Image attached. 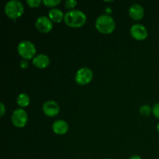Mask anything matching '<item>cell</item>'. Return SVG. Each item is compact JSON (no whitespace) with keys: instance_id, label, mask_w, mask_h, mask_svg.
<instances>
[{"instance_id":"7","label":"cell","mask_w":159,"mask_h":159,"mask_svg":"<svg viewBox=\"0 0 159 159\" xmlns=\"http://www.w3.org/2000/svg\"><path fill=\"white\" fill-rule=\"evenodd\" d=\"M35 26L37 29L41 33H49L53 28V23L51 20L47 16L38 17L36 20Z\"/></svg>"},{"instance_id":"15","label":"cell","mask_w":159,"mask_h":159,"mask_svg":"<svg viewBox=\"0 0 159 159\" xmlns=\"http://www.w3.org/2000/svg\"><path fill=\"white\" fill-rule=\"evenodd\" d=\"M152 112V109L148 105H143L140 108V113L143 116H148Z\"/></svg>"},{"instance_id":"13","label":"cell","mask_w":159,"mask_h":159,"mask_svg":"<svg viewBox=\"0 0 159 159\" xmlns=\"http://www.w3.org/2000/svg\"><path fill=\"white\" fill-rule=\"evenodd\" d=\"M48 15H49L50 20H52V21L55 22V23H59L62 20V19L64 18V14L62 12V11L61 9H57V8H54V9H51V10L48 12Z\"/></svg>"},{"instance_id":"24","label":"cell","mask_w":159,"mask_h":159,"mask_svg":"<svg viewBox=\"0 0 159 159\" xmlns=\"http://www.w3.org/2000/svg\"><path fill=\"white\" fill-rule=\"evenodd\" d=\"M104 159H111V158H104Z\"/></svg>"},{"instance_id":"3","label":"cell","mask_w":159,"mask_h":159,"mask_svg":"<svg viewBox=\"0 0 159 159\" xmlns=\"http://www.w3.org/2000/svg\"><path fill=\"white\" fill-rule=\"evenodd\" d=\"M5 12L6 16L12 20L19 18L23 15L24 7L23 3L18 0H10L5 6Z\"/></svg>"},{"instance_id":"12","label":"cell","mask_w":159,"mask_h":159,"mask_svg":"<svg viewBox=\"0 0 159 159\" xmlns=\"http://www.w3.org/2000/svg\"><path fill=\"white\" fill-rule=\"evenodd\" d=\"M52 129L54 133L57 134H65L68 130V124L66 121L58 120H56L55 122H54L52 125Z\"/></svg>"},{"instance_id":"18","label":"cell","mask_w":159,"mask_h":159,"mask_svg":"<svg viewBox=\"0 0 159 159\" xmlns=\"http://www.w3.org/2000/svg\"><path fill=\"white\" fill-rule=\"evenodd\" d=\"M77 5V2L75 0H66L65 1V7L67 9H73Z\"/></svg>"},{"instance_id":"20","label":"cell","mask_w":159,"mask_h":159,"mask_svg":"<svg viewBox=\"0 0 159 159\" xmlns=\"http://www.w3.org/2000/svg\"><path fill=\"white\" fill-rule=\"evenodd\" d=\"M28 65H29V63H28L27 61L25 60V59H23V60L20 62V67H21L23 69H26L28 67Z\"/></svg>"},{"instance_id":"2","label":"cell","mask_w":159,"mask_h":159,"mask_svg":"<svg viewBox=\"0 0 159 159\" xmlns=\"http://www.w3.org/2000/svg\"><path fill=\"white\" fill-rule=\"evenodd\" d=\"M96 27L102 34H111L115 29V21L110 16L101 15L96 19Z\"/></svg>"},{"instance_id":"8","label":"cell","mask_w":159,"mask_h":159,"mask_svg":"<svg viewBox=\"0 0 159 159\" xmlns=\"http://www.w3.org/2000/svg\"><path fill=\"white\" fill-rule=\"evenodd\" d=\"M130 34L134 39L138 40H143L147 38V28L142 24H134L130 28Z\"/></svg>"},{"instance_id":"4","label":"cell","mask_w":159,"mask_h":159,"mask_svg":"<svg viewBox=\"0 0 159 159\" xmlns=\"http://www.w3.org/2000/svg\"><path fill=\"white\" fill-rule=\"evenodd\" d=\"M18 53L25 60H29L36 54V47L29 40H23L18 45Z\"/></svg>"},{"instance_id":"16","label":"cell","mask_w":159,"mask_h":159,"mask_svg":"<svg viewBox=\"0 0 159 159\" xmlns=\"http://www.w3.org/2000/svg\"><path fill=\"white\" fill-rule=\"evenodd\" d=\"M61 2V0H43V3L48 7H54Z\"/></svg>"},{"instance_id":"11","label":"cell","mask_w":159,"mask_h":159,"mask_svg":"<svg viewBox=\"0 0 159 159\" xmlns=\"http://www.w3.org/2000/svg\"><path fill=\"white\" fill-rule=\"evenodd\" d=\"M33 64L38 68H45L49 65L50 58L44 54H40L35 56L33 59Z\"/></svg>"},{"instance_id":"5","label":"cell","mask_w":159,"mask_h":159,"mask_svg":"<svg viewBox=\"0 0 159 159\" xmlns=\"http://www.w3.org/2000/svg\"><path fill=\"white\" fill-rule=\"evenodd\" d=\"M93 77L92 70L89 68H82L76 72L75 81L79 85H85L89 83Z\"/></svg>"},{"instance_id":"17","label":"cell","mask_w":159,"mask_h":159,"mask_svg":"<svg viewBox=\"0 0 159 159\" xmlns=\"http://www.w3.org/2000/svg\"><path fill=\"white\" fill-rule=\"evenodd\" d=\"M26 2L29 5L30 7L37 8L40 6V5L42 3V1L41 0H27Z\"/></svg>"},{"instance_id":"10","label":"cell","mask_w":159,"mask_h":159,"mask_svg":"<svg viewBox=\"0 0 159 159\" xmlns=\"http://www.w3.org/2000/svg\"><path fill=\"white\" fill-rule=\"evenodd\" d=\"M129 15L133 20H140L144 15V8L139 4H134L129 9Z\"/></svg>"},{"instance_id":"1","label":"cell","mask_w":159,"mask_h":159,"mask_svg":"<svg viewBox=\"0 0 159 159\" xmlns=\"http://www.w3.org/2000/svg\"><path fill=\"white\" fill-rule=\"evenodd\" d=\"M64 20L67 26L73 28H79L85 24L87 18L83 12L78 9H73L65 13Z\"/></svg>"},{"instance_id":"23","label":"cell","mask_w":159,"mask_h":159,"mask_svg":"<svg viewBox=\"0 0 159 159\" xmlns=\"http://www.w3.org/2000/svg\"><path fill=\"white\" fill-rule=\"evenodd\" d=\"M157 129H158V131L159 132V123H158V125H157Z\"/></svg>"},{"instance_id":"22","label":"cell","mask_w":159,"mask_h":159,"mask_svg":"<svg viewBox=\"0 0 159 159\" xmlns=\"http://www.w3.org/2000/svg\"><path fill=\"white\" fill-rule=\"evenodd\" d=\"M130 159H141L140 156H138V155H134V156L130 157Z\"/></svg>"},{"instance_id":"9","label":"cell","mask_w":159,"mask_h":159,"mask_svg":"<svg viewBox=\"0 0 159 159\" xmlns=\"http://www.w3.org/2000/svg\"><path fill=\"white\" fill-rule=\"evenodd\" d=\"M43 111L45 115L48 116H55L58 114L60 111L59 106L55 101L49 100L47 101L43 105Z\"/></svg>"},{"instance_id":"19","label":"cell","mask_w":159,"mask_h":159,"mask_svg":"<svg viewBox=\"0 0 159 159\" xmlns=\"http://www.w3.org/2000/svg\"><path fill=\"white\" fill-rule=\"evenodd\" d=\"M152 113H153L154 116L159 119V102L154 105L153 108H152Z\"/></svg>"},{"instance_id":"21","label":"cell","mask_w":159,"mask_h":159,"mask_svg":"<svg viewBox=\"0 0 159 159\" xmlns=\"http://www.w3.org/2000/svg\"><path fill=\"white\" fill-rule=\"evenodd\" d=\"M0 107H1V113H0V115H1V116H3L5 112H6V109H5V106L2 102L0 103Z\"/></svg>"},{"instance_id":"6","label":"cell","mask_w":159,"mask_h":159,"mask_svg":"<svg viewBox=\"0 0 159 159\" xmlns=\"http://www.w3.org/2000/svg\"><path fill=\"white\" fill-rule=\"evenodd\" d=\"M27 113L23 109H17L12 113V122L16 127H23L27 123Z\"/></svg>"},{"instance_id":"14","label":"cell","mask_w":159,"mask_h":159,"mask_svg":"<svg viewBox=\"0 0 159 159\" xmlns=\"http://www.w3.org/2000/svg\"><path fill=\"white\" fill-rule=\"evenodd\" d=\"M30 97L26 93H20L17 97V104L20 107H26L30 104Z\"/></svg>"}]
</instances>
